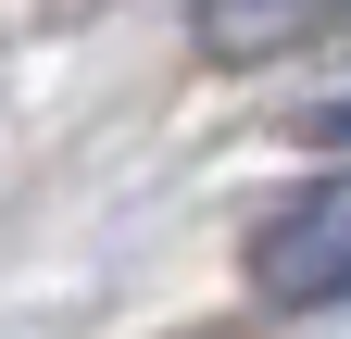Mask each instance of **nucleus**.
<instances>
[{"label": "nucleus", "instance_id": "nucleus-3", "mask_svg": "<svg viewBox=\"0 0 351 339\" xmlns=\"http://www.w3.org/2000/svg\"><path fill=\"white\" fill-rule=\"evenodd\" d=\"M301 139H351V89H326L314 113H301Z\"/></svg>", "mask_w": 351, "mask_h": 339}, {"label": "nucleus", "instance_id": "nucleus-2", "mask_svg": "<svg viewBox=\"0 0 351 339\" xmlns=\"http://www.w3.org/2000/svg\"><path fill=\"white\" fill-rule=\"evenodd\" d=\"M189 38L213 63H289V51H314V38H351V0H201Z\"/></svg>", "mask_w": 351, "mask_h": 339}, {"label": "nucleus", "instance_id": "nucleus-1", "mask_svg": "<svg viewBox=\"0 0 351 339\" xmlns=\"http://www.w3.org/2000/svg\"><path fill=\"white\" fill-rule=\"evenodd\" d=\"M251 289H263L276 314L351 302V176H314L301 201H276V214L251 226Z\"/></svg>", "mask_w": 351, "mask_h": 339}]
</instances>
